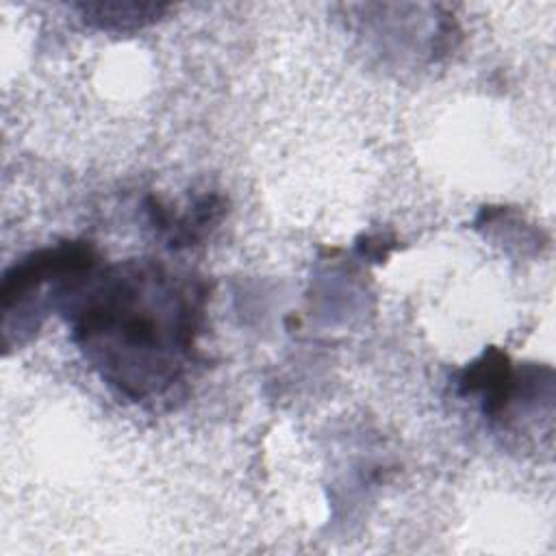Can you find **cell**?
<instances>
[{
    "instance_id": "obj_4",
    "label": "cell",
    "mask_w": 556,
    "mask_h": 556,
    "mask_svg": "<svg viewBox=\"0 0 556 556\" xmlns=\"http://www.w3.org/2000/svg\"><path fill=\"white\" fill-rule=\"evenodd\" d=\"M152 224L169 235L172 245H191L198 241L224 213V200L219 195H202L185 213L161 206L156 200L150 202Z\"/></svg>"
},
{
    "instance_id": "obj_3",
    "label": "cell",
    "mask_w": 556,
    "mask_h": 556,
    "mask_svg": "<svg viewBox=\"0 0 556 556\" xmlns=\"http://www.w3.org/2000/svg\"><path fill=\"white\" fill-rule=\"evenodd\" d=\"M458 387L465 395H480L486 415L502 413L515 389L508 356L497 348H489L478 361L463 369Z\"/></svg>"
},
{
    "instance_id": "obj_2",
    "label": "cell",
    "mask_w": 556,
    "mask_h": 556,
    "mask_svg": "<svg viewBox=\"0 0 556 556\" xmlns=\"http://www.w3.org/2000/svg\"><path fill=\"white\" fill-rule=\"evenodd\" d=\"M96 263V252L87 243H61L56 248L33 252L2 276L0 302L4 315L28 302L30 295H37L41 287L50 282L65 285L93 269Z\"/></svg>"
},
{
    "instance_id": "obj_5",
    "label": "cell",
    "mask_w": 556,
    "mask_h": 556,
    "mask_svg": "<svg viewBox=\"0 0 556 556\" xmlns=\"http://www.w3.org/2000/svg\"><path fill=\"white\" fill-rule=\"evenodd\" d=\"M83 17L106 30H130L139 28L146 24H152L159 20L163 11H167V4H156V2H83L76 4Z\"/></svg>"
},
{
    "instance_id": "obj_1",
    "label": "cell",
    "mask_w": 556,
    "mask_h": 556,
    "mask_svg": "<svg viewBox=\"0 0 556 556\" xmlns=\"http://www.w3.org/2000/svg\"><path fill=\"white\" fill-rule=\"evenodd\" d=\"M59 298L87 361L126 397L163 395L191 365L206 302L200 280L128 261L93 267Z\"/></svg>"
}]
</instances>
